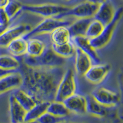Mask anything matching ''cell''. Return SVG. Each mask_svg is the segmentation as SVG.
I'll return each instance as SVG.
<instances>
[{"label": "cell", "mask_w": 123, "mask_h": 123, "mask_svg": "<svg viewBox=\"0 0 123 123\" xmlns=\"http://www.w3.org/2000/svg\"><path fill=\"white\" fill-rule=\"evenodd\" d=\"M18 69L22 77V89L37 102L54 100L58 84L65 73L63 67L36 68L20 63Z\"/></svg>", "instance_id": "6da1fadb"}, {"label": "cell", "mask_w": 123, "mask_h": 123, "mask_svg": "<svg viewBox=\"0 0 123 123\" xmlns=\"http://www.w3.org/2000/svg\"><path fill=\"white\" fill-rule=\"evenodd\" d=\"M22 57V63L31 67H63L66 63V59L55 53L51 47H46L43 53L37 57H30L27 55Z\"/></svg>", "instance_id": "7a4b0ae2"}, {"label": "cell", "mask_w": 123, "mask_h": 123, "mask_svg": "<svg viewBox=\"0 0 123 123\" xmlns=\"http://www.w3.org/2000/svg\"><path fill=\"white\" fill-rule=\"evenodd\" d=\"M70 9V7L61 4L46 3L41 4H22V11L48 17H57L65 13Z\"/></svg>", "instance_id": "3957f363"}, {"label": "cell", "mask_w": 123, "mask_h": 123, "mask_svg": "<svg viewBox=\"0 0 123 123\" xmlns=\"http://www.w3.org/2000/svg\"><path fill=\"white\" fill-rule=\"evenodd\" d=\"M76 91V81L75 74L72 69L68 68L65 71L56 90L54 100L63 102Z\"/></svg>", "instance_id": "277c9868"}, {"label": "cell", "mask_w": 123, "mask_h": 123, "mask_svg": "<svg viewBox=\"0 0 123 123\" xmlns=\"http://www.w3.org/2000/svg\"><path fill=\"white\" fill-rule=\"evenodd\" d=\"M71 24V22L63 18H58L56 17H48L39 22L36 27L32 28L29 32L23 37L27 39L35 35L50 33L58 27H68Z\"/></svg>", "instance_id": "5b68a950"}, {"label": "cell", "mask_w": 123, "mask_h": 123, "mask_svg": "<svg viewBox=\"0 0 123 123\" xmlns=\"http://www.w3.org/2000/svg\"><path fill=\"white\" fill-rule=\"evenodd\" d=\"M122 14L123 7H121L118 9L116 10V12L113 20L110 24L104 26V29L100 35L94 39H90L91 44L95 49L104 48L110 41L116 26L121 18Z\"/></svg>", "instance_id": "8992f818"}, {"label": "cell", "mask_w": 123, "mask_h": 123, "mask_svg": "<svg viewBox=\"0 0 123 123\" xmlns=\"http://www.w3.org/2000/svg\"><path fill=\"white\" fill-rule=\"evenodd\" d=\"M98 5L89 1L79 3L73 7H70L67 11L58 15L56 17L64 18L66 17H73L78 18H93Z\"/></svg>", "instance_id": "52a82bcc"}, {"label": "cell", "mask_w": 123, "mask_h": 123, "mask_svg": "<svg viewBox=\"0 0 123 123\" xmlns=\"http://www.w3.org/2000/svg\"><path fill=\"white\" fill-rule=\"evenodd\" d=\"M91 95L97 102L106 107H113L120 102L119 93L105 87H99L94 89Z\"/></svg>", "instance_id": "ba28073f"}, {"label": "cell", "mask_w": 123, "mask_h": 123, "mask_svg": "<svg viewBox=\"0 0 123 123\" xmlns=\"http://www.w3.org/2000/svg\"><path fill=\"white\" fill-rule=\"evenodd\" d=\"M31 29L30 25L27 24H19L12 27H8L0 35V48H6L13 40L23 37Z\"/></svg>", "instance_id": "9c48e42d"}, {"label": "cell", "mask_w": 123, "mask_h": 123, "mask_svg": "<svg viewBox=\"0 0 123 123\" xmlns=\"http://www.w3.org/2000/svg\"><path fill=\"white\" fill-rule=\"evenodd\" d=\"M110 69L111 66L109 64L94 63L92 65L84 76L89 83L98 84L105 80Z\"/></svg>", "instance_id": "30bf717a"}, {"label": "cell", "mask_w": 123, "mask_h": 123, "mask_svg": "<svg viewBox=\"0 0 123 123\" xmlns=\"http://www.w3.org/2000/svg\"><path fill=\"white\" fill-rule=\"evenodd\" d=\"M116 10L113 4L110 0L98 5V7L93 18L102 23L104 26L113 20Z\"/></svg>", "instance_id": "8fae6325"}, {"label": "cell", "mask_w": 123, "mask_h": 123, "mask_svg": "<svg viewBox=\"0 0 123 123\" xmlns=\"http://www.w3.org/2000/svg\"><path fill=\"white\" fill-rule=\"evenodd\" d=\"M63 102L70 113L72 112L78 115L86 113V97L84 95L75 93L66 98Z\"/></svg>", "instance_id": "7c38bea8"}, {"label": "cell", "mask_w": 123, "mask_h": 123, "mask_svg": "<svg viewBox=\"0 0 123 123\" xmlns=\"http://www.w3.org/2000/svg\"><path fill=\"white\" fill-rule=\"evenodd\" d=\"M76 48L80 49L84 53L86 54L94 63H100V59L96 51V49L92 46L90 39L85 36L76 37L71 38Z\"/></svg>", "instance_id": "4fadbf2b"}, {"label": "cell", "mask_w": 123, "mask_h": 123, "mask_svg": "<svg viewBox=\"0 0 123 123\" xmlns=\"http://www.w3.org/2000/svg\"><path fill=\"white\" fill-rule=\"evenodd\" d=\"M22 84V77L18 71L9 74L0 78V94L18 88Z\"/></svg>", "instance_id": "5bb4252c"}, {"label": "cell", "mask_w": 123, "mask_h": 123, "mask_svg": "<svg viewBox=\"0 0 123 123\" xmlns=\"http://www.w3.org/2000/svg\"><path fill=\"white\" fill-rule=\"evenodd\" d=\"M74 57V68L76 73L80 76H84L92 65L91 58L78 48H76Z\"/></svg>", "instance_id": "9a60e30c"}, {"label": "cell", "mask_w": 123, "mask_h": 123, "mask_svg": "<svg viewBox=\"0 0 123 123\" xmlns=\"http://www.w3.org/2000/svg\"><path fill=\"white\" fill-rule=\"evenodd\" d=\"M11 123H22L24 122L27 111L18 104L12 95L9 98Z\"/></svg>", "instance_id": "2e32d148"}, {"label": "cell", "mask_w": 123, "mask_h": 123, "mask_svg": "<svg viewBox=\"0 0 123 123\" xmlns=\"http://www.w3.org/2000/svg\"><path fill=\"white\" fill-rule=\"evenodd\" d=\"M27 39L24 37L13 40L6 47L9 53L15 57H22L27 54Z\"/></svg>", "instance_id": "e0dca14e"}, {"label": "cell", "mask_w": 123, "mask_h": 123, "mask_svg": "<svg viewBox=\"0 0 123 123\" xmlns=\"http://www.w3.org/2000/svg\"><path fill=\"white\" fill-rule=\"evenodd\" d=\"M86 97V113L96 117H105L108 114V108L104 105H101L90 95Z\"/></svg>", "instance_id": "ac0fdd59"}, {"label": "cell", "mask_w": 123, "mask_h": 123, "mask_svg": "<svg viewBox=\"0 0 123 123\" xmlns=\"http://www.w3.org/2000/svg\"><path fill=\"white\" fill-rule=\"evenodd\" d=\"M12 95L27 111L38 103L31 95L22 89H15Z\"/></svg>", "instance_id": "d6986e66"}, {"label": "cell", "mask_w": 123, "mask_h": 123, "mask_svg": "<svg viewBox=\"0 0 123 123\" xmlns=\"http://www.w3.org/2000/svg\"><path fill=\"white\" fill-rule=\"evenodd\" d=\"M93 18H78L76 21L71 22L69 25V31L71 38L76 37L85 36L87 29Z\"/></svg>", "instance_id": "ffe728a7"}, {"label": "cell", "mask_w": 123, "mask_h": 123, "mask_svg": "<svg viewBox=\"0 0 123 123\" xmlns=\"http://www.w3.org/2000/svg\"><path fill=\"white\" fill-rule=\"evenodd\" d=\"M52 44L62 45L70 42L71 37L68 27H59L50 33Z\"/></svg>", "instance_id": "44dd1931"}, {"label": "cell", "mask_w": 123, "mask_h": 123, "mask_svg": "<svg viewBox=\"0 0 123 123\" xmlns=\"http://www.w3.org/2000/svg\"><path fill=\"white\" fill-rule=\"evenodd\" d=\"M45 43L41 39L37 38H31L27 39V55L37 57L43 53L46 48Z\"/></svg>", "instance_id": "7402d4cb"}, {"label": "cell", "mask_w": 123, "mask_h": 123, "mask_svg": "<svg viewBox=\"0 0 123 123\" xmlns=\"http://www.w3.org/2000/svg\"><path fill=\"white\" fill-rule=\"evenodd\" d=\"M49 102H38L30 110L27 111L24 122H31L37 121L41 115L47 111L49 105Z\"/></svg>", "instance_id": "603a6c76"}, {"label": "cell", "mask_w": 123, "mask_h": 123, "mask_svg": "<svg viewBox=\"0 0 123 123\" xmlns=\"http://www.w3.org/2000/svg\"><path fill=\"white\" fill-rule=\"evenodd\" d=\"M52 50L58 55L65 59L73 57L76 53V47L72 41L70 42L62 45L52 44L51 46Z\"/></svg>", "instance_id": "cb8c5ba5"}, {"label": "cell", "mask_w": 123, "mask_h": 123, "mask_svg": "<svg viewBox=\"0 0 123 123\" xmlns=\"http://www.w3.org/2000/svg\"><path fill=\"white\" fill-rule=\"evenodd\" d=\"M47 112L59 117H65L68 116L70 111L66 107L63 102H57L54 100L49 103Z\"/></svg>", "instance_id": "d4e9b609"}, {"label": "cell", "mask_w": 123, "mask_h": 123, "mask_svg": "<svg viewBox=\"0 0 123 123\" xmlns=\"http://www.w3.org/2000/svg\"><path fill=\"white\" fill-rule=\"evenodd\" d=\"M20 65V62L12 55H0V67L8 70H18Z\"/></svg>", "instance_id": "484cf974"}, {"label": "cell", "mask_w": 123, "mask_h": 123, "mask_svg": "<svg viewBox=\"0 0 123 123\" xmlns=\"http://www.w3.org/2000/svg\"><path fill=\"white\" fill-rule=\"evenodd\" d=\"M104 28V25L102 23L92 18L87 27L85 37L89 39H94L100 35Z\"/></svg>", "instance_id": "4316f807"}, {"label": "cell", "mask_w": 123, "mask_h": 123, "mask_svg": "<svg viewBox=\"0 0 123 123\" xmlns=\"http://www.w3.org/2000/svg\"><path fill=\"white\" fill-rule=\"evenodd\" d=\"M22 4L16 0H10L7 6L4 7V9L8 15L10 20L14 18L20 11H22Z\"/></svg>", "instance_id": "83f0119b"}, {"label": "cell", "mask_w": 123, "mask_h": 123, "mask_svg": "<svg viewBox=\"0 0 123 123\" xmlns=\"http://www.w3.org/2000/svg\"><path fill=\"white\" fill-rule=\"evenodd\" d=\"M65 121V117L56 116L46 111L37 120L38 123H60Z\"/></svg>", "instance_id": "f1b7e54d"}, {"label": "cell", "mask_w": 123, "mask_h": 123, "mask_svg": "<svg viewBox=\"0 0 123 123\" xmlns=\"http://www.w3.org/2000/svg\"><path fill=\"white\" fill-rule=\"evenodd\" d=\"M10 20L4 9H0V25H9Z\"/></svg>", "instance_id": "f546056e"}, {"label": "cell", "mask_w": 123, "mask_h": 123, "mask_svg": "<svg viewBox=\"0 0 123 123\" xmlns=\"http://www.w3.org/2000/svg\"><path fill=\"white\" fill-rule=\"evenodd\" d=\"M17 71V70H16ZM15 70H6V69H4L3 68L0 67V78H1L9 74H11L12 73H14L15 71H16Z\"/></svg>", "instance_id": "4dcf8cb0"}, {"label": "cell", "mask_w": 123, "mask_h": 123, "mask_svg": "<svg viewBox=\"0 0 123 123\" xmlns=\"http://www.w3.org/2000/svg\"><path fill=\"white\" fill-rule=\"evenodd\" d=\"M10 1V0H0V9H4Z\"/></svg>", "instance_id": "1f68e13d"}, {"label": "cell", "mask_w": 123, "mask_h": 123, "mask_svg": "<svg viewBox=\"0 0 123 123\" xmlns=\"http://www.w3.org/2000/svg\"><path fill=\"white\" fill-rule=\"evenodd\" d=\"M87 1L91 2V3H94L95 4H97V5H99V4L104 3V2H105L107 0H87Z\"/></svg>", "instance_id": "d6a6232c"}, {"label": "cell", "mask_w": 123, "mask_h": 123, "mask_svg": "<svg viewBox=\"0 0 123 123\" xmlns=\"http://www.w3.org/2000/svg\"><path fill=\"white\" fill-rule=\"evenodd\" d=\"M9 27V25H0V35H1L4 31L6 30Z\"/></svg>", "instance_id": "836d02e7"}, {"label": "cell", "mask_w": 123, "mask_h": 123, "mask_svg": "<svg viewBox=\"0 0 123 123\" xmlns=\"http://www.w3.org/2000/svg\"><path fill=\"white\" fill-rule=\"evenodd\" d=\"M22 123H38L37 121H31V122H24Z\"/></svg>", "instance_id": "e575fe53"}, {"label": "cell", "mask_w": 123, "mask_h": 123, "mask_svg": "<svg viewBox=\"0 0 123 123\" xmlns=\"http://www.w3.org/2000/svg\"><path fill=\"white\" fill-rule=\"evenodd\" d=\"M73 123V122H67V121H64L62 122V123Z\"/></svg>", "instance_id": "d590c367"}, {"label": "cell", "mask_w": 123, "mask_h": 123, "mask_svg": "<svg viewBox=\"0 0 123 123\" xmlns=\"http://www.w3.org/2000/svg\"><path fill=\"white\" fill-rule=\"evenodd\" d=\"M65 1H71V0H65Z\"/></svg>", "instance_id": "8d00e7d4"}]
</instances>
